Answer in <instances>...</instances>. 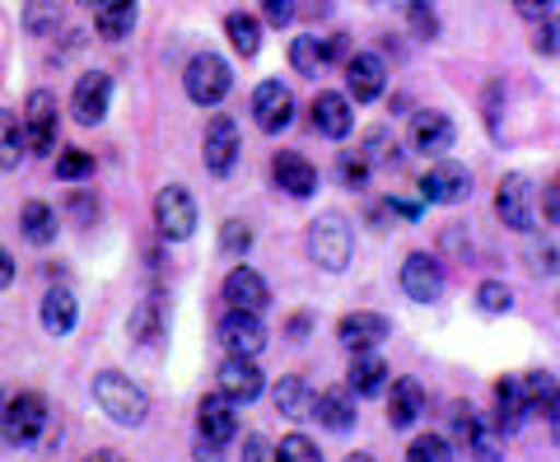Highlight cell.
Here are the masks:
<instances>
[{"label": "cell", "mask_w": 560, "mask_h": 462, "mask_svg": "<svg viewBox=\"0 0 560 462\" xmlns=\"http://www.w3.org/2000/svg\"><path fill=\"white\" fill-rule=\"evenodd\" d=\"M94 402H98V412L108 416L113 425H121V430H136V425H145V416H150L145 388L131 383L127 374H117V369H103V374H94Z\"/></svg>", "instance_id": "cell-1"}, {"label": "cell", "mask_w": 560, "mask_h": 462, "mask_svg": "<svg viewBox=\"0 0 560 462\" xmlns=\"http://www.w3.org/2000/svg\"><path fill=\"white\" fill-rule=\"evenodd\" d=\"M47 397L43 393H10L0 402V439L10 443V449H33V443H43L47 435Z\"/></svg>", "instance_id": "cell-2"}, {"label": "cell", "mask_w": 560, "mask_h": 462, "mask_svg": "<svg viewBox=\"0 0 560 462\" xmlns=\"http://www.w3.org/2000/svg\"><path fill=\"white\" fill-rule=\"evenodd\" d=\"M183 89L197 108H220L224 94L234 89V70L224 57H215V51H197L183 70Z\"/></svg>", "instance_id": "cell-3"}, {"label": "cell", "mask_w": 560, "mask_h": 462, "mask_svg": "<svg viewBox=\"0 0 560 462\" xmlns=\"http://www.w3.org/2000/svg\"><path fill=\"white\" fill-rule=\"evenodd\" d=\"M308 257L323 266V272H346L350 257H355V234L341 216H323L308 224Z\"/></svg>", "instance_id": "cell-4"}, {"label": "cell", "mask_w": 560, "mask_h": 462, "mask_svg": "<svg viewBox=\"0 0 560 462\" xmlns=\"http://www.w3.org/2000/svg\"><path fill=\"white\" fill-rule=\"evenodd\" d=\"M154 224H160V239L187 243L197 234V201H191V192L178 183L160 187V197H154Z\"/></svg>", "instance_id": "cell-5"}, {"label": "cell", "mask_w": 560, "mask_h": 462, "mask_svg": "<svg viewBox=\"0 0 560 462\" xmlns=\"http://www.w3.org/2000/svg\"><path fill=\"white\" fill-rule=\"evenodd\" d=\"M416 192L425 206H458L471 197V173L463 164H453V159H434V164L420 173Z\"/></svg>", "instance_id": "cell-6"}, {"label": "cell", "mask_w": 560, "mask_h": 462, "mask_svg": "<svg viewBox=\"0 0 560 462\" xmlns=\"http://www.w3.org/2000/svg\"><path fill=\"white\" fill-rule=\"evenodd\" d=\"M238 154H243V136H238V122L230 113H215L206 122V140H201V159H206V169L215 173V177H230L234 164H238Z\"/></svg>", "instance_id": "cell-7"}, {"label": "cell", "mask_w": 560, "mask_h": 462, "mask_svg": "<svg viewBox=\"0 0 560 462\" xmlns=\"http://www.w3.org/2000/svg\"><path fill=\"white\" fill-rule=\"evenodd\" d=\"M57 131H61L57 94H47V89H33V94L24 99V136H28V154H57Z\"/></svg>", "instance_id": "cell-8"}, {"label": "cell", "mask_w": 560, "mask_h": 462, "mask_svg": "<svg viewBox=\"0 0 560 462\" xmlns=\"http://www.w3.org/2000/svg\"><path fill=\"white\" fill-rule=\"evenodd\" d=\"M401 294L411 299V304H434V299L444 294L448 276H444V262L434 253H407V262H401Z\"/></svg>", "instance_id": "cell-9"}, {"label": "cell", "mask_w": 560, "mask_h": 462, "mask_svg": "<svg viewBox=\"0 0 560 462\" xmlns=\"http://www.w3.org/2000/svg\"><path fill=\"white\" fill-rule=\"evenodd\" d=\"M113 108V76L103 70H84L75 80V94H70V113H75L80 127H98Z\"/></svg>", "instance_id": "cell-10"}, {"label": "cell", "mask_w": 560, "mask_h": 462, "mask_svg": "<svg viewBox=\"0 0 560 462\" xmlns=\"http://www.w3.org/2000/svg\"><path fill=\"white\" fill-rule=\"evenodd\" d=\"M253 122L267 136H280L294 122V94H290V84H280V80H261L253 89Z\"/></svg>", "instance_id": "cell-11"}, {"label": "cell", "mask_w": 560, "mask_h": 462, "mask_svg": "<svg viewBox=\"0 0 560 462\" xmlns=\"http://www.w3.org/2000/svg\"><path fill=\"white\" fill-rule=\"evenodd\" d=\"M215 379H220V393L234 397L238 406L257 402L261 388H267V379H261V369H257V355H224L220 369H215Z\"/></svg>", "instance_id": "cell-12"}, {"label": "cell", "mask_w": 560, "mask_h": 462, "mask_svg": "<svg viewBox=\"0 0 560 462\" xmlns=\"http://www.w3.org/2000/svg\"><path fill=\"white\" fill-rule=\"evenodd\" d=\"M215 336H220L224 355H261V346H267V323H261V313L230 309L220 317Z\"/></svg>", "instance_id": "cell-13"}, {"label": "cell", "mask_w": 560, "mask_h": 462, "mask_svg": "<svg viewBox=\"0 0 560 462\" xmlns=\"http://www.w3.org/2000/svg\"><path fill=\"white\" fill-rule=\"evenodd\" d=\"M393 336V323L383 313H370V309H355L346 313L337 323V342L350 350V355H364V350H378L383 342Z\"/></svg>", "instance_id": "cell-14"}, {"label": "cell", "mask_w": 560, "mask_h": 462, "mask_svg": "<svg viewBox=\"0 0 560 462\" xmlns=\"http://www.w3.org/2000/svg\"><path fill=\"white\" fill-rule=\"evenodd\" d=\"M458 140V127H453L448 113H434V108H420L411 117V150L425 154V159H444Z\"/></svg>", "instance_id": "cell-15"}, {"label": "cell", "mask_w": 560, "mask_h": 462, "mask_svg": "<svg viewBox=\"0 0 560 462\" xmlns=\"http://www.w3.org/2000/svg\"><path fill=\"white\" fill-rule=\"evenodd\" d=\"M495 216L504 229H514V234H528L533 229V183L523 173H510L495 192Z\"/></svg>", "instance_id": "cell-16"}, {"label": "cell", "mask_w": 560, "mask_h": 462, "mask_svg": "<svg viewBox=\"0 0 560 462\" xmlns=\"http://www.w3.org/2000/svg\"><path fill=\"white\" fill-rule=\"evenodd\" d=\"M234 435H238V402L224 393H206L197 406V439L234 443Z\"/></svg>", "instance_id": "cell-17"}, {"label": "cell", "mask_w": 560, "mask_h": 462, "mask_svg": "<svg viewBox=\"0 0 560 462\" xmlns=\"http://www.w3.org/2000/svg\"><path fill=\"white\" fill-rule=\"evenodd\" d=\"M220 299L230 309H243V313H261L271 304V286L261 280V272H253V266H234L230 276H224L220 286Z\"/></svg>", "instance_id": "cell-18"}, {"label": "cell", "mask_w": 560, "mask_h": 462, "mask_svg": "<svg viewBox=\"0 0 560 462\" xmlns=\"http://www.w3.org/2000/svg\"><path fill=\"white\" fill-rule=\"evenodd\" d=\"M346 89L355 103H374L383 89H388V66H383L378 51H355L346 61Z\"/></svg>", "instance_id": "cell-19"}, {"label": "cell", "mask_w": 560, "mask_h": 462, "mask_svg": "<svg viewBox=\"0 0 560 462\" xmlns=\"http://www.w3.org/2000/svg\"><path fill=\"white\" fill-rule=\"evenodd\" d=\"M271 177H276V187L285 192V197H294V201H308L313 192H318V169H313L304 154H294V150H280L271 159Z\"/></svg>", "instance_id": "cell-20"}, {"label": "cell", "mask_w": 560, "mask_h": 462, "mask_svg": "<svg viewBox=\"0 0 560 462\" xmlns=\"http://www.w3.org/2000/svg\"><path fill=\"white\" fill-rule=\"evenodd\" d=\"M313 127H318V136H327V140H346L350 127H355V103H350V94L323 89V94L313 99Z\"/></svg>", "instance_id": "cell-21"}, {"label": "cell", "mask_w": 560, "mask_h": 462, "mask_svg": "<svg viewBox=\"0 0 560 462\" xmlns=\"http://www.w3.org/2000/svg\"><path fill=\"white\" fill-rule=\"evenodd\" d=\"M346 383H350V393L355 397H383L388 393V383H393V369H388V360H378L374 350H364V355L350 360Z\"/></svg>", "instance_id": "cell-22"}, {"label": "cell", "mask_w": 560, "mask_h": 462, "mask_svg": "<svg viewBox=\"0 0 560 462\" xmlns=\"http://www.w3.org/2000/svg\"><path fill=\"white\" fill-rule=\"evenodd\" d=\"M425 416V388L416 379H393V393H388V425L393 430H411V425Z\"/></svg>", "instance_id": "cell-23"}, {"label": "cell", "mask_w": 560, "mask_h": 462, "mask_svg": "<svg viewBox=\"0 0 560 462\" xmlns=\"http://www.w3.org/2000/svg\"><path fill=\"white\" fill-rule=\"evenodd\" d=\"M164 336H168V304H164V294L140 299V309L131 313V342L136 346H160Z\"/></svg>", "instance_id": "cell-24"}, {"label": "cell", "mask_w": 560, "mask_h": 462, "mask_svg": "<svg viewBox=\"0 0 560 462\" xmlns=\"http://www.w3.org/2000/svg\"><path fill=\"white\" fill-rule=\"evenodd\" d=\"M313 416H318L331 435H346L350 425H355V393H350V383L346 388H327V393H318V402H313Z\"/></svg>", "instance_id": "cell-25"}, {"label": "cell", "mask_w": 560, "mask_h": 462, "mask_svg": "<svg viewBox=\"0 0 560 462\" xmlns=\"http://www.w3.org/2000/svg\"><path fill=\"white\" fill-rule=\"evenodd\" d=\"M136 20H140V0H103L94 10V28H98V38H108V43L131 38Z\"/></svg>", "instance_id": "cell-26"}, {"label": "cell", "mask_w": 560, "mask_h": 462, "mask_svg": "<svg viewBox=\"0 0 560 462\" xmlns=\"http://www.w3.org/2000/svg\"><path fill=\"white\" fill-rule=\"evenodd\" d=\"M38 317H43V332H47V336H70V332H75V323H80V304H75V294H70L66 286L47 290V294H43Z\"/></svg>", "instance_id": "cell-27"}, {"label": "cell", "mask_w": 560, "mask_h": 462, "mask_svg": "<svg viewBox=\"0 0 560 462\" xmlns=\"http://www.w3.org/2000/svg\"><path fill=\"white\" fill-rule=\"evenodd\" d=\"M528 397H523V379H500L495 383V425L504 435H514L523 420H528Z\"/></svg>", "instance_id": "cell-28"}, {"label": "cell", "mask_w": 560, "mask_h": 462, "mask_svg": "<svg viewBox=\"0 0 560 462\" xmlns=\"http://www.w3.org/2000/svg\"><path fill=\"white\" fill-rule=\"evenodd\" d=\"M57 210H51L47 201H24L20 210V234L33 243V247H51L57 243Z\"/></svg>", "instance_id": "cell-29"}, {"label": "cell", "mask_w": 560, "mask_h": 462, "mask_svg": "<svg viewBox=\"0 0 560 462\" xmlns=\"http://www.w3.org/2000/svg\"><path fill=\"white\" fill-rule=\"evenodd\" d=\"M271 397H276V412L290 416V420L313 416V402H318V393H313V388H308L300 374H285V379H280Z\"/></svg>", "instance_id": "cell-30"}, {"label": "cell", "mask_w": 560, "mask_h": 462, "mask_svg": "<svg viewBox=\"0 0 560 462\" xmlns=\"http://www.w3.org/2000/svg\"><path fill=\"white\" fill-rule=\"evenodd\" d=\"M224 38H230V47L238 51L243 61H253L261 51V20H257V14H248V10L224 14Z\"/></svg>", "instance_id": "cell-31"}, {"label": "cell", "mask_w": 560, "mask_h": 462, "mask_svg": "<svg viewBox=\"0 0 560 462\" xmlns=\"http://www.w3.org/2000/svg\"><path fill=\"white\" fill-rule=\"evenodd\" d=\"M290 66L300 70V76L318 80V70L331 66V61H327V38H318V33H300V38L290 43Z\"/></svg>", "instance_id": "cell-32"}, {"label": "cell", "mask_w": 560, "mask_h": 462, "mask_svg": "<svg viewBox=\"0 0 560 462\" xmlns=\"http://www.w3.org/2000/svg\"><path fill=\"white\" fill-rule=\"evenodd\" d=\"M28 154V136H24V122L0 108V169H20V159Z\"/></svg>", "instance_id": "cell-33"}, {"label": "cell", "mask_w": 560, "mask_h": 462, "mask_svg": "<svg viewBox=\"0 0 560 462\" xmlns=\"http://www.w3.org/2000/svg\"><path fill=\"white\" fill-rule=\"evenodd\" d=\"M463 449H467L471 458H477V462H500V458H504V430H500V425L477 420V430L467 435Z\"/></svg>", "instance_id": "cell-34"}, {"label": "cell", "mask_w": 560, "mask_h": 462, "mask_svg": "<svg viewBox=\"0 0 560 462\" xmlns=\"http://www.w3.org/2000/svg\"><path fill=\"white\" fill-rule=\"evenodd\" d=\"M61 24V0H24V28L33 38H47Z\"/></svg>", "instance_id": "cell-35"}, {"label": "cell", "mask_w": 560, "mask_h": 462, "mask_svg": "<svg viewBox=\"0 0 560 462\" xmlns=\"http://www.w3.org/2000/svg\"><path fill=\"white\" fill-rule=\"evenodd\" d=\"M360 150H364V159H370L374 169H393L397 159H401V146H397V136H393L388 127H374L370 136H364Z\"/></svg>", "instance_id": "cell-36"}, {"label": "cell", "mask_w": 560, "mask_h": 462, "mask_svg": "<svg viewBox=\"0 0 560 462\" xmlns=\"http://www.w3.org/2000/svg\"><path fill=\"white\" fill-rule=\"evenodd\" d=\"M556 379L547 369H533V374H523V397H528V412L533 416H547L551 412V397H556Z\"/></svg>", "instance_id": "cell-37"}, {"label": "cell", "mask_w": 560, "mask_h": 462, "mask_svg": "<svg viewBox=\"0 0 560 462\" xmlns=\"http://www.w3.org/2000/svg\"><path fill=\"white\" fill-rule=\"evenodd\" d=\"M370 173H374V164L364 159V150H341V154H337V177H341V187H350V192L370 187Z\"/></svg>", "instance_id": "cell-38"}, {"label": "cell", "mask_w": 560, "mask_h": 462, "mask_svg": "<svg viewBox=\"0 0 560 462\" xmlns=\"http://www.w3.org/2000/svg\"><path fill=\"white\" fill-rule=\"evenodd\" d=\"M57 177L61 183H84V177H94V154L90 150H57Z\"/></svg>", "instance_id": "cell-39"}, {"label": "cell", "mask_w": 560, "mask_h": 462, "mask_svg": "<svg viewBox=\"0 0 560 462\" xmlns=\"http://www.w3.org/2000/svg\"><path fill=\"white\" fill-rule=\"evenodd\" d=\"M407 462H453V439H444V435H420V439H411Z\"/></svg>", "instance_id": "cell-40"}, {"label": "cell", "mask_w": 560, "mask_h": 462, "mask_svg": "<svg viewBox=\"0 0 560 462\" xmlns=\"http://www.w3.org/2000/svg\"><path fill=\"white\" fill-rule=\"evenodd\" d=\"M477 309L481 313H510L514 309V294H510V286H504V280H481L477 286Z\"/></svg>", "instance_id": "cell-41"}, {"label": "cell", "mask_w": 560, "mask_h": 462, "mask_svg": "<svg viewBox=\"0 0 560 462\" xmlns=\"http://www.w3.org/2000/svg\"><path fill=\"white\" fill-rule=\"evenodd\" d=\"M276 458L280 462H323V449L308 435H285L276 443Z\"/></svg>", "instance_id": "cell-42"}, {"label": "cell", "mask_w": 560, "mask_h": 462, "mask_svg": "<svg viewBox=\"0 0 560 462\" xmlns=\"http://www.w3.org/2000/svg\"><path fill=\"white\" fill-rule=\"evenodd\" d=\"M248 247H253V229L248 224H243V220H224L220 224V253L248 257Z\"/></svg>", "instance_id": "cell-43"}, {"label": "cell", "mask_w": 560, "mask_h": 462, "mask_svg": "<svg viewBox=\"0 0 560 462\" xmlns=\"http://www.w3.org/2000/svg\"><path fill=\"white\" fill-rule=\"evenodd\" d=\"M401 5H407V20L416 28V38H434V33H440V20H434L430 0H401Z\"/></svg>", "instance_id": "cell-44"}, {"label": "cell", "mask_w": 560, "mask_h": 462, "mask_svg": "<svg viewBox=\"0 0 560 462\" xmlns=\"http://www.w3.org/2000/svg\"><path fill=\"white\" fill-rule=\"evenodd\" d=\"M533 47L541 51V57H560V14H551V20H541V24H537Z\"/></svg>", "instance_id": "cell-45"}, {"label": "cell", "mask_w": 560, "mask_h": 462, "mask_svg": "<svg viewBox=\"0 0 560 462\" xmlns=\"http://www.w3.org/2000/svg\"><path fill=\"white\" fill-rule=\"evenodd\" d=\"M243 462H280L267 435H243Z\"/></svg>", "instance_id": "cell-46"}, {"label": "cell", "mask_w": 560, "mask_h": 462, "mask_svg": "<svg viewBox=\"0 0 560 462\" xmlns=\"http://www.w3.org/2000/svg\"><path fill=\"white\" fill-rule=\"evenodd\" d=\"M294 0H261V20H267L271 28H285V24H294Z\"/></svg>", "instance_id": "cell-47"}, {"label": "cell", "mask_w": 560, "mask_h": 462, "mask_svg": "<svg viewBox=\"0 0 560 462\" xmlns=\"http://www.w3.org/2000/svg\"><path fill=\"white\" fill-rule=\"evenodd\" d=\"M556 5H560V0H514V14H518V20L541 24V20H551V14H556Z\"/></svg>", "instance_id": "cell-48"}, {"label": "cell", "mask_w": 560, "mask_h": 462, "mask_svg": "<svg viewBox=\"0 0 560 462\" xmlns=\"http://www.w3.org/2000/svg\"><path fill=\"white\" fill-rule=\"evenodd\" d=\"M533 272L537 276H556L560 272V253H556V247H533Z\"/></svg>", "instance_id": "cell-49"}, {"label": "cell", "mask_w": 560, "mask_h": 462, "mask_svg": "<svg viewBox=\"0 0 560 462\" xmlns=\"http://www.w3.org/2000/svg\"><path fill=\"white\" fill-rule=\"evenodd\" d=\"M70 210H75L80 224H94L98 220V201H90V192H75V197H70Z\"/></svg>", "instance_id": "cell-50"}, {"label": "cell", "mask_w": 560, "mask_h": 462, "mask_svg": "<svg viewBox=\"0 0 560 462\" xmlns=\"http://www.w3.org/2000/svg\"><path fill=\"white\" fill-rule=\"evenodd\" d=\"M541 216H547V224L560 229V183L556 187H541Z\"/></svg>", "instance_id": "cell-51"}, {"label": "cell", "mask_w": 560, "mask_h": 462, "mask_svg": "<svg viewBox=\"0 0 560 462\" xmlns=\"http://www.w3.org/2000/svg\"><path fill=\"white\" fill-rule=\"evenodd\" d=\"M355 51H350V43H346V33H331L327 38V61H337V66H346Z\"/></svg>", "instance_id": "cell-52"}, {"label": "cell", "mask_w": 560, "mask_h": 462, "mask_svg": "<svg viewBox=\"0 0 560 462\" xmlns=\"http://www.w3.org/2000/svg\"><path fill=\"white\" fill-rule=\"evenodd\" d=\"M197 462H224V443H210V439H197Z\"/></svg>", "instance_id": "cell-53"}, {"label": "cell", "mask_w": 560, "mask_h": 462, "mask_svg": "<svg viewBox=\"0 0 560 462\" xmlns=\"http://www.w3.org/2000/svg\"><path fill=\"white\" fill-rule=\"evenodd\" d=\"M14 280V257H10V247H0V290H5Z\"/></svg>", "instance_id": "cell-54"}, {"label": "cell", "mask_w": 560, "mask_h": 462, "mask_svg": "<svg viewBox=\"0 0 560 462\" xmlns=\"http://www.w3.org/2000/svg\"><path fill=\"white\" fill-rule=\"evenodd\" d=\"M547 425H551V439L560 443V388H556V397H551V412H547Z\"/></svg>", "instance_id": "cell-55"}, {"label": "cell", "mask_w": 560, "mask_h": 462, "mask_svg": "<svg viewBox=\"0 0 560 462\" xmlns=\"http://www.w3.org/2000/svg\"><path fill=\"white\" fill-rule=\"evenodd\" d=\"M304 332H308V313H294L290 317V342H304Z\"/></svg>", "instance_id": "cell-56"}, {"label": "cell", "mask_w": 560, "mask_h": 462, "mask_svg": "<svg viewBox=\"0 0 560 462\" xmlns=\"http://www.w3.org/2000/svg\"><path fill=\"white\" fill-rule=\"evenodd\" d=\"M84 462H117L113 453H94V458H84Z\"/></svg>", "instance_id": "cell-57"}, {"label": "cell", "mask_w": 560, "mask_h": 462, "mask_svg": "<svg viewBox=\"0 0 560 462\" xmlns=\"http://www.w3.org/2000/svg\"><path fill=\"white\" fill-rule=\"evenodd\" d=\"M346 462H374V458H370V453H350Z\"/></svg>", "instance_id": "cell-58"}, {"label": "cell", "mask_w": 560, "mask_h": 462, "mask_svg": "<svg viewBox=\"0 0 560 462\" xmlns=\"http://www.w3.org/2000/svg\"><path fill=\"white\" fill-rule=\"evenodd\" d=\"M80 5H90V10H98V5H103V0H80Z\"/></svg>", "instance_id": "cell-59"}, {"label": "cell", "mask_w": 560, "mask_h": 462, "mask_svg": "<svg viewBox=\"0 0 560 462\" xmlns=\"http://www.w3.org/2000/svg\"><path fill=\"white\" fill-rule=\"evenodd\" d=\"M556 183H560V177H556Z\"/></svg>", "instance_id": "cell-60"}]
</instances>
